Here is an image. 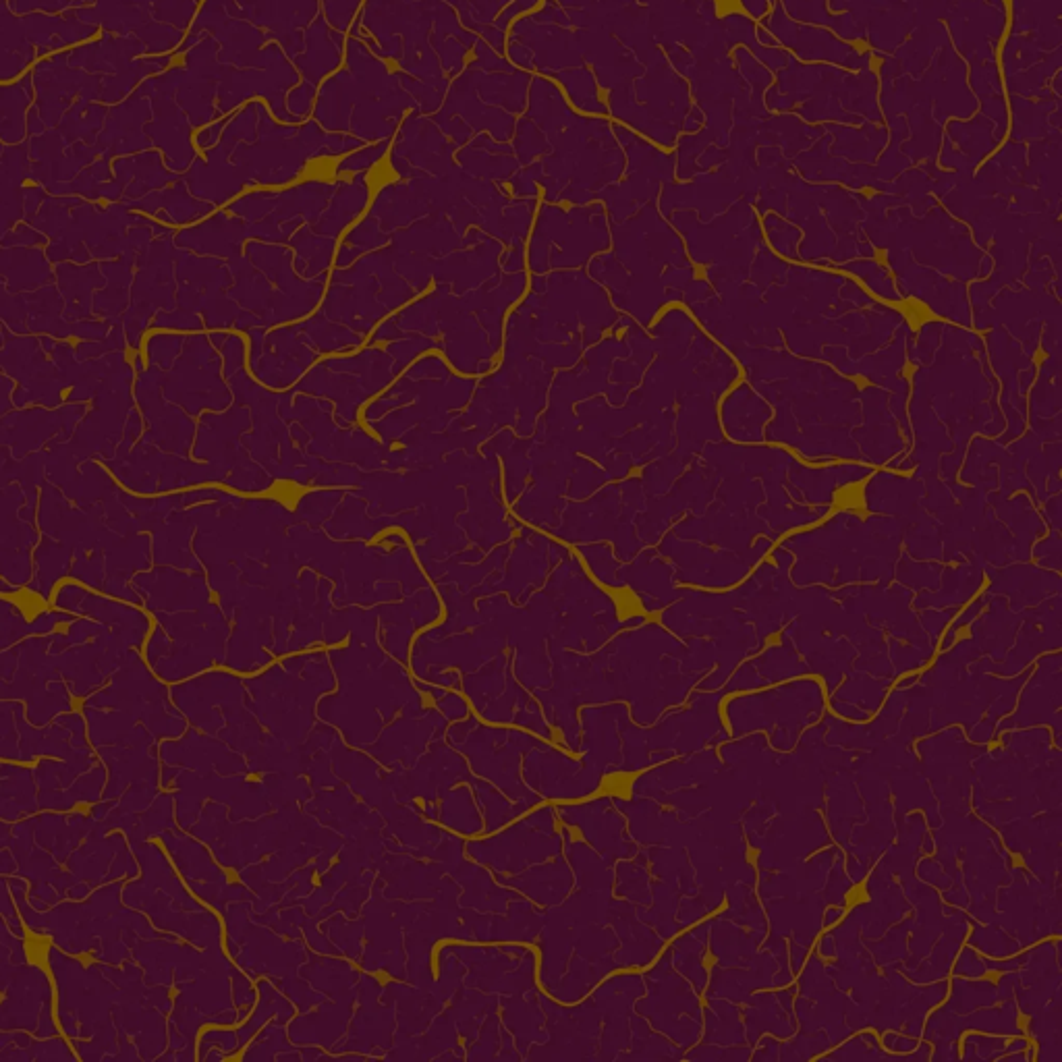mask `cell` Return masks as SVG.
I'll return each instance as SVG.
<instances>
[{"mask_svg":"<svg viewBox=\"0 0 1062 1062\" xmlns=\"http://www.w3.org/2000/svg\"><path fill=\"white\" fill-rule=\"evenodd\" d=\"M349 50V71L328 81L320 96L318 121L326 129L380 139L393 131L407 108L438 104L440 90L390 73L357 40L349 42Z\"/></svg>","mask_w":1062,"mask_h":1062,"instance_id":"6da1fadb","label":"cell"},{"mask_svg":"<svg viewBox=\"0 0 1062 1062\" xmlns=\"http://www.w3.org/2000/svg\"><path fill=\"white\" fill-rule=\"evenodd\" d=\"M766 25L782 42L795 48L807 59H830V61H838L855 69L870 67L868 54H857L853 48L836 42L826 32L809 30V27H795L791 21L785 19V13H782L780 9H776L774 15L766 19Z\"/></svg>","mask_w":1062,"mask_h":1062,"instance_id":"7a4b0ae2","label":"cell"},{"mask_svg":"<svg viewBox=\"0 0 1062 1062\" xmlns=\"http://www.w3.org/2000/svg\"><path fill=\"white\" fill-rule=\"evenodd\" d=\"M461 13V19L471 27L478 30L488 42H492L498 50L505 42V27L509 19L536 5V0H451Z\"/></svg>","mask_w":1062,"mask_h":1062,"instance_id":"3957f363","label":"cell"},{"mask_svg":"<svg viewBox=\"0 0 1062 1062\" xmlns=\"http://www.w3.org/2000/svg\"><path fill=\"white\" fill-rule=\"evenodd\" d=\"M768 409L756 397L749 393V388H739L724 407L726 428L735 438H760V428L766 422Z\"/></svg>","mask_w":1062,"mask_h":1062,"instance_id":"277c9868","label":"cell"},{"mask_svg":"<svg viewBox=\"0 0 1062 1062\" xmlns=\"http://www.w3.org/2000/svg\"><path fill=\"white\" fill-rule=\"evenodd\" d=\"M847 268L853 270V272H859V276H863L865 281L870 283V287L874 291L882 293L884 297H888V299H897L899 297L892 289L890 278L884 274V270L878 264H874V262H857V264H849Z\"/></svg>","mask_w":1062,"mask_h":1062,"instance_id":"5b68a950","label":"cell"},{"mask_svg":"<svg viewBox=\"0 0 1062 1062\" xmlns=\"http://www.w3.org/2000/svg\"><path fill=\"white\" fill-rule=\"evenodd\" d=\"M766 229L770 233V239L774 241V245L782 251V254H787V256L795 254L793 247L799 241V233L795 229L785 225V222L778 220L776 216H768L766 218Z\"/></svg>","mask_w":1062,"mask_h":1062,"instance_id":"8992f818","label":"cell"},{"mask_svg":"<svg viewBox=\"0 0 1062 1062\" xmlns=\"http://www.w3.org/2000/svg\"><path fill=\"white\" fill-rule=\"evenodd\" d=\"M357 3L359 0H324V7H326V15L328 19L337 25V30L343 32L345 27L349 25L355 9H357Z\"/></svg>","mask_w":1062,"mask_h":1062,"instance_id":"52a82bcc","label":"cell"},{"mask_svg":"<svg viewBox=\"0 0 1062 1062\" xmlns=\"http://www.w3.org/2000/svg\"><path fill=\"white\" fill-rule=\"evenodd\" d=\"M743 5L753 13V15H764L766 11V0H743Z\"/></svg>","mask_w":1062,"mask_h":1062,"instance_id":"ba28073f","label":"cell"}]
</instances>
